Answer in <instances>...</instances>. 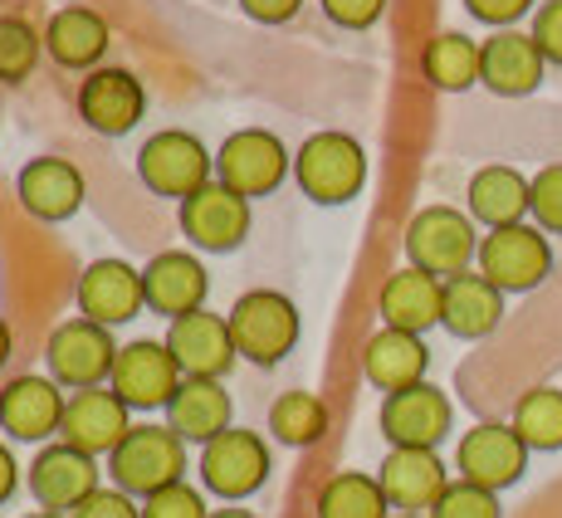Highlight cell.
Returning a JSON list of instances; mask_svg holds the SVG:
<instances>
[{
	"label": "cell",
	"instance_id": "cell-1",
	"mask_svg": "<svg viewBox=\"0 0 562 518\" xmlns=\"http://www.w3.org/2000/svg\"><path fill=\"white\" fill-rule=\"evenodd\" d=\"M294 181L313 206H348L367 187V153L348 133H313L294 153Z\"/></svg>",
	"mask_w": 562,
	"mask_h": 518
},
{
	"label": "cell",
	"instance_id": "cell-2",
	"mask_svg": "<svg viewBox=\"0 0 562 518\" xmlns=\"http://www.w3.org/2000/svg\"><path fill=\"white\" fill-rule=\"evenodd\" d=\"M108 474L123 494L147 499L157 489H171L187 474V440L171 426H133L127 440L108 455Z\"/></svg>",
	"mask_w": 562,
	"mask_h": 518
},
{
	"label": "cell",
	"instance_id": "cell-3",
	"mask_svg": "<svg viewBox=\"0 0 562 518\" xmlns=\"http://www.w3.org/2000/svg\"><path fill=\"white\" fill-rule=\"evenodd\" d=\"M225 318H231V338L240 348V358L259 367L284 362L299 348V308L279 289H250V294L235 299V308Z\"/></svg>",
	"mask_w": 562,
	"mask_h": 518
},
{
	"label": "cell",
	"instance_id": "cell-4",
	"mask_svg": "<svg viewBox=\"0 0 562 518\" xmlns=\"http://www.w3.org/2000/svg\"><path fill=\"white\" fill-rule=\"evenodd\" d=\"M480 255V235L474 221L456 206H426L411 215L406 225V259L411 269L436 279H456L470 269V259Z\"/></svg>",
	"mask_w": 562,
	"mask_h": 518
},
{
	"label": "cell",
	"instance_id": "cell-5",
	"mask_svg": "<svg viewBox=\"0 0 562 518\" xmlns=\"http://www.w3.org/2000/svg\"><path fill=\"white\" fill-rule=\"evenodd\" d=\"M211 171H215V157L201 147L196 133H181V127L153 133L137 147V177H143V187L153 196L187 201L201 187H211Z\"/></svg>",
	"mask_w": 562,
	"mask_h": 518
},
{
	"label": "cell",
	"instance_id": "cell-6",
	"mask_svg": "<svg viewBox=\"0 0 562 518\" xmlns=\"http://www.w3.org/2000/svg\"><path fill=\"white\" fill-rule=\"evenodd\" d=\"M45 362H49V376L64 386V392H89V386H103L113 376V362H117V342H113V328L103 323H89V318H69L49 333L45 342Z\"/></svg>",
	"mask_w": 562,
	"mask_h": 518
},
{
	"label": "cell",
	"instance_id": "cell-7",
	"mask_svg": "<svg viewBox=\"0 0 562 518\" xmlns=\"http://www.w3.org/2000/svg\"><path fill=\"white\" fill-rule=\"evenodd\" d=\"M289 167H294V157H289L284 143H279L274 133H265V127H240V133H231L221 143V153H215V181L240 191L245 201L274 196V191L284 187Z\"/></svg>",
	"mask_w": 562,
	"mask_h": 518
},
{
	"label": "cell",
	"instance_id": "cell-8",
	"mask_svg": "<svg viewBox=\"0 0 562 518\" xmlns=\"http://www.w3.org/2000/svg\"><path fill=\"white\" fill-rule=\"evenodd\" d=\"M474 264L504 294H528L553 274V250H548V235L538 225H504L480 240Z\"/></svg>",
	"mask_w": 562,
	"mask_h": 518
},
{
	"label": "cell",
	"instance_id": "cell-9",
	"mask_svg": "<svg viewBox=\"0 0 562 518\" xmlns=\"http://www.w3.org/2000/svg\"><path fill=\"white\" fill-rule=\"evenodd\" d=\"M181 382H187V376H181L171 348L167 342H153V338H137V342H127V348H117L113 376H108V386L117 392V402H123L127 412H167Z\"/></svg>",
	"mask_w": 562,
	"mask_h": 518
},
{
	"label": "cell",
	"instance_id": "cell-10",
	"mask_svg": "<svg viewBox=\"0 0 562 518\" xmlns=\"http://www.w3.org/2000/svg\"><path fill=\"white\" fill-rule=\"evenodd\" d=\"M269 470H274V460H269V446L259 430L231 426V430H221L211 446H201V484L231 504L250 499L255 489H265Z\"/></svg>",
	"mask_w": 562,
	"mask_h": 518
},
{
	"label": "cell",
	"instance_id": "cell-11",
	"mask_svg": "<svg viewBox=\"0 0 562 518\" xmlns=\"http://www.w3.org/2000/svg\"><path fill=\"white\" fill-rule=\"evenodd\" d=\"M450 426H456V406L430 382H416L382 402V436L392 440V450H436Z\"/></svg>",
	"mask_w": 562,
	"mask_h": 518
},
{
	"label": "cell",
	"instance_id": "cell-12",
	"mask_svg": "<svg viewBox=\"0 0 562 518\" xmlns=\"http://www.w3.org/2000/svg\"><path fill=\"white\" fill-rule=\"evenodd\" d=\"M181 235H187L196 250H211V255L240 250L245 235H250V201H245L240 191L211 181L196 196L181 201Z\"/></svg>",
	"mask_w": 562,
	"mask_h": 518
},
{
	"label": "cell",
	"instance_id": "cell-13",
	"mask_svg": "<svg viewBox=\"0 0 562 518\" xmlns=\"http://www.w3.org/2000/svg\"><path fill=\"white\" fill-rule=\"evenodd\" d=\"M456 470L460 480L480 484V489H509V484L524 480L528 470V446L518 440L514 426H499V420H484V426L464 430L460 450H456Z\"/></svg>",
	"mask_w": 562,
	"mask_h": 518
},
{
	"label": "cell",
	"instance_id": "cell-14",
	"mask_svg": "<svg viewBox=\"0 0 562 518\" xmlns=\"http://www.w3.org/2000/svg\"><path fill=\"white\" fill-rule=\"evenodd\" d=\"M167 348H171V358H177L181 376H201V382H221L235 367V358H240V348H235V338H231V318L205 313V308L187 313V318H171Z\"/></svg>",
	"mask_w": 562,
	"mask_h": 518
},
{
	"label": "cell",
	"instance_id": "cell-15",
	"mask_svg": "<svg viewBox=\"0 0 562 518\" xmlns=\"http://www.w3.org/2000/svg\"><path fill=\"white\" fill-rule=\"evenodd\" d=\"M30 494H35L40 509L74 514L89 494H99V460L54 440V446H45L30 460Z\"/></svg>",
	"mask_w": 562,
	"mask_h": 518
},
{
	"label": "cell",
	"instance_id": "cell-16",
	"mask_svg": "<svg viewBox=\"0 0 562 518\" xmlns=\"http://www.w3.org/2000/svg\"><path fill=\"white\" fill-rule=\"evenodd\" d=\"M74 299H79V318H89V323H103V328L133 323L147 308L143 269H133L127 259H93L79 274Z\"/></svg>",
	"mask_w": 562,
	"mask_h": 518
},
{
	"label": "cell",
	"instance_id": "cell-17",
	"mask_svg": "<svg viewBox=\"0 0 562 518\" xmlns=\"http://www.w3.org/2000/svg\"><path fill=\"white\" fill-rule=\"evenodd\" d=\"M127 430H133V420H127V406L117 402L113 386H89V392H74L69 406H64L59 440L99 460L123 446Z\"/></svg>",
	"mask_w": 562,
	"mask_h": 518
},
{
	"label": "cell",
	"instance_id": "cell-18",
	"mask_svg": "<svg viewBox=\"0 0 562 518\" xmlns=\"http://www.w3.org/2000/svg\"><path fill=\"white\" fill-rule=\"evenodd\" d=\"M64 386L54 376H15L0 392V430L10 440H30V446H45L49 436H59L64 426Z\"/></svg>",
	"mask_w": 562,
	"mask_h": 518
},
{
	"label": "cell",
	"instance_id": "cell-19",
	"mask_svg": "<svg viewBox=\"0 0 562 518\" xmlns=\"http://www.w3.org/2000/svg\"><path fill=\"white\" fill-rule=\"evenodd\" d=\"M147 89L127 69H93L79 83V117L103 137H123L143 123Z\"/></svg>",
	"mask_w": 562,
	"mask_h": 518
},
{
	"label": "cell",
	"instance_id": "cell-20",
	"mask_svg": "<svg viewBox=\"0 0 562 518\" xmlns=\"http://www.w3.org/2000/svg\"><path fill=\"white\" fill-rule=\"evenodd\" d=\"M543 74H548V59L533 35L499 30L494 40L480 45V83L490 93H499V99H528L543 83Z\"/></svg>",
	"mask_w": 562,
	"mask_h": 518
},
{
	"label": "cell",
	"instance_id": "cell-21",
	"mask_svg": "<svg viewBox=\"0 0 562 518\" xmlns=\"http://www.w3.org/2000/svg\"><path fill=\"white\" fill-rule=\"evenodd\" d=\"M205 264L187 250H161L147 259L143 269V294H147V308L161 313V318H187V313L205 308Z\"/></svg>",
	"mask_w": 562,
	"mask_h": 518
},
{
	"label": "cell",
	"instance_id": "cell-22",
	"mask_svg": "<svg viewBox=\"0 0 562 518\" xmlns=\"http://www.w3.org/2000/svg\"><path fill=\"white\" fill-rule=\"evenodd\" d=\"M376 484H382L386 504L402 514H430L440 494L450 489L436 450H392L382 460V470H376Z\"/></svg>",
	"mask_w": 562,
	"mask_h": 518
},
{
	"label": "cell",
	"instance_id": "cell-23",
	"mask_svg": "<svg viewBox=\"0 0 562 518\" xmlns=\"http://www.w3.org/2000/svg\"><path fill=\"white\" fill-rule=\"evenodd\" d=\"M20 206H25L35 221H69L74 211L83 206V171L64 157H35L15 181Z\"/></svg>",
	"mask_w": 562,
	"mask_h": 518
},
{
	"label": "cell",
	"instance_id": "cell-24",
	"mask_svg": "<svg viewBox=\"0 0 562 518\" xmlns=\"http://www.w3.org/2000/svg\"><path fill=\"white\" fill-rule=\"evenodd\" d=\"M426 367H430V348L426 338L416 333H402V328H382L376 338H367L362 348V372L376 392H406V386L426 382Z\"/></svg>",
	"mask_w": 562,
	"mask_h": 518
},
{
	"label": "cell",
	"instance_id": "cell-25",
	"mask_svg": "<svg viewBox=\"0 0 562 518\" xmlns=\"http://www.w3.org/2000/svg\"><path fill=\"white\" fill-rule=\"evenodd\" d=\"M446 313V279L436 274H420V269H396L392 279L382 284V318L386 328H402V333H426L440 323Z\"/></svg>",
	"mask_w": 562,
	"mask_h": 518
},
{
	"label": "cell",
	"instance_id": "cell-26",
	"mask_svg": "<svg viewBox=\"0 0 562 518\" xmlns=\"http://www.w3.org/2000/svg\"><path fill=\"white\" fill-rule=\"evenodd\" d=\"M528 187L533 181L524 177V171L514 167H480L470 177V221L490 225V230H504V225H524V215L533 211V196H528Z\"/></svg>",
	"mask_w": 562,
	"mask_h": 518
},
{
	"label": "cell",
	"instance_id": "cell-27",
	"mask_svg": "<svg viewBox=\"0 0 562 518\" xmlns=\"http://www.w3.org/2000/svg\"><path fill=\"white\" fill-rule=\"evenodd\" d=\"M504 318V289H494L484 274H456L446 279V313H440V328L456 333V338L474 342V338H490Z\"/></svg>",
	"mask_w": 562,
	"mask_h": 518
},
{
	"label": "cell",
	"instance_id": "cell-28",
	"mask_svg": "<svg viewBox=\"0 0 562 518\" xmlns=\"http://www.w3.org/2000/svg\"><path fill=\"white\" fill-rule=\"evenodd\" d=\"M167 426L177 430L181 440H196V446H211L221 430H231V396H225L221 382H201V376H187L177 386L167 406Z\"/></svg>",
	"mask_w": 562,
	"mask_h": 518
},
{
	"label": "cell",
	"instance_id": "cell-29",
	"mask_svg": "<svg viewBox=\"0 0 562 518\" xmlns=\"http://www.w3.org/2000/svg\"><path fill=\"white\" fill-rule=\"evenodd\" d=\"M45 49H49L54 64H64V69H89V64H99L103 49H108V20L89 5L59 10L45 30Z\"/></svg>",
	"mask_w": 562,
	"mask_h": 518
},
{
	"label": "cell",
	"instance_id": "cell-30",
	"mask_svg": "<svg viewBox=\"0 0 562 518\" xmlns=\"http://www.w3.org/2000/svg\"><path fill=\"white\" fill-rule=\"evenodd\" d=\"M420 69L440 93H464L480 83V45L470 35H460V30H446V35H436L426 45Z\"/></svg>",
	"mask_w": 562,
	"mask_h": 518
},
{
	"label": "cell",
	"instance_id": "cell-31",
	"mask_svg": "<svg viewBox=\"0 0 562 518\" xmlns=\"http://www.w3.org/2000/svg\"><path fill=\"white\" fill-rule=\"evenodd\" d=\"M318 518H392L376 474H333L318 494Z\"/></svg>",
	"mask_w": 562,
	"mask_h": 518
},
{
	"label": "cell",
	"instance_id": "cell-32",
	"mask_svg": "<svg viewBox=\"0 0 562 518\" xmlns=\"http://www.w3.org/2000/svg\"><path fill=\"white\" fill-rule=\"evenodd\" d=\"M323 430H328V406L313 392H284L269 406V436H274L279 446L304 450L313 440H323Z\"/></svg>",
	"mask_w": 562,
	"mask_h": 518
},
{
	"label": "cell",
	"instance_id": "cell-33",
	"mask_svg": "<svg viewBox=\"0 0 562 518\" xmlns=\"http://www.w3.org/2000/svg\"><path fill=\"white\" fill-rule=\"evenodd\" d=\"M509 426L518 430V440H524L528 450H562V392L558 386H533V392H524Z\"/></svg>",
	"mask_w": 562,
	"mask_h": 518
},
{
	"label": "cell",
	"instance_id": "cell-34",
	"mask_svg": "<svg viewBox=\"0 0 562 518\" xmlns=\"http://www.w3.org/2000/svg\"><path fill=\"white\" fill-rule=\"evenodd\" d=\"M40 45L45 40L15 15H0V83H25L30 69L40 64Z\"/></svg>",
	"mask_w": 562,
	"mask_h": 518
},
{
	"label": "cell",
	"instance_id": "cell-35",
	"mask_svg": "<svg viewBox=\"0 0 562 518\" xmlns=\"http://www.w3.org/2000/svg\"><path fill=\"white\" fill-rule=\"evenodd\" d=\"M426 518H504V509H499V494L494 489H480V484H470V480H456L436 499V509H430Z\"/></svg>",
	"mask_w": 562,
	"mask_h": 518
},
{
	"label": "cell",
	"instance_id": "cell-36",
	"mask_svg": "<svg viewBox=\"0 0 562 518\" xmlns=\"http://www.w3.org/2000/svg\"><path fill=\"white\" fill-rule=\"evenodd\" d=\"M528 196H533V221L543 235H562V161L553 167H543L533 177V187H528Z\"/></svg>",
	"mask_w": 562,
	"mask_h": 518
},
{
	"label": "cell",
	"instance_id": "cell-37",
	"mask_svg": "<svg viewBox=\"0 0 562 518\" xmlns=\"http://www.w3.org/2000/svg\"><path fill=\"white\" fill-rule=\"evenodd\" d=\"M143 518H211V509H205L201 494L181 480V484H171V489L147 494V499H143Z\"/></svg>",
	"mask_w": 562,
	"mask_h": 518
},
{
	"label": "cell",
	"instance_id": "cell-38",
	"mask_svg": "<svg viewBox=\"0 0 562 518\" xmlns=\"http://www.w3.org/2000/svg\"><path fill=\"white\" fill-rule=\"evenodd\" d=\"M318 5L342 30H372L386 15V0H318Z\"/></svg>",
	"mask_w": 562,
	"mask_h": 518
},
{
	"label": "cell",
	"instance_id": "cell-39",
	"mask_svg": "<svg viewBox=\"0 0 562 518\" xmlns=\"http://www.w3.org/2000/svg\"><path fill=\"white\" fill-rule=\"evenodd\" d=\"M528 35L538 40L543 59L562 69V0H543V5L533 10V30H528Z\"/></svg>",
	"mask_w": 562,
	"mask_h": 518
},
{
	"label": "cell",
	"instance_id": "cell-40",
	"mask_svg": "<svg viewBox=\"0 0 562 518\" xmlns=\"http://www.w3.org/2000/svg\"><path fill=\"white\" fill-rule=\"evenodd\" d=\"M69 518H143V509L133 504V494H123V489H99V494H89V499H83Z\"/></svg>",
	"mask_w": 562,
	"mask_h": 518
},
{
	"label": "cell",
	"instance_id": "cell-41",
	"mask_svg": "<svg viewBox=\"0 0 562 518\" xmlns=\"http://www.w3.org/2000/svg\"><path fill=\"white\" fill-rule=\"evenodd\" d=\"M464 10L494 30H514V20H524L533 10V0H464Z\"/></svg>",
	"mask_w": 562,
	"mask_h": 518
},
{
	"label": "cell",
	"instance_id": "cell-42",
	"mask_svg": "<svg viewBox=\"0 0 562 518\" xmlns=\"http://www.w3.org/2000/svg\"><path fill=\"white\" fill-rule=\"evenodd\" d=\"M240 10L255 25H289L304 10V0H240Z\"/></svg>",
	"mask_w": 562,
	"mask_h": 518
},
{
	"label": "cell",
	"instance_id": "cell-43",
	"mask_svg": "<svg viewBox=\"0 0 562 518\" xmlns=\"http://www.w3.org/2000/svg\"><path fill=\"white\" fill-rule=\"evenodd\" d=\"M15 484H20V465H15V455H10L5 446H0V504L15 494Z\"/></svg>",
	"mask_w": 562,
	"mask_h": 518
},
{
	"label": "cell",
	"instance_id": "cell-44",
	"mask_svg": "<svg viewBox=\"0 0 562 518\" xmlns=\"http://www.w3.org/2000/svg\"><path fill=\"white\" fill-rule=\"evenodd\" d=\"M10 362V328H5V318H0V367Z\"/></svg>",
	"mask_w": 562,
	"mask_h": 518
},
{
	"label": "cell",
	"instance_id": "cell-45",
	"mask_svg": "<svg viewBox=\"0 0 562 518\" xmlns=\"http://www.w3.org/2000/svg\"><path fill=\"white\" fill-rule=\"evenodd\" d=\"M211 518H259V514H250V509H215Z\"/></svg>",
	"mask_w": 562,
	"mask_h": 518
},
{
	"label": "cell",
	"instance_id": "cell-46",
	"mask_svg": "<svg viewBox=\"0 0 562 518\" xmlns=\"http://www.w3.org/2000/svg\"><path fill=\"white\" fill-rule=\"evenodd\" d=\"M25 518H69V514H49V509H35V514H25Z\"/></svg>",
	"mask_w": 562,
	"mask_h": 518
},
{
	"label": "cell",
	"instance_id": "cell-47",
	"mask_svg": "<svg viewBox=\"0 0 562 518\" xmlns=\"http://www.w3.org/2000/svg\"><path fill=\"white\" fill-rule=\"evenodd\" d=\"M396 518H426V514H396Z\"/></svg>",
	"mask_w": 562,
	"mask_h": 518
}]
</instances>
